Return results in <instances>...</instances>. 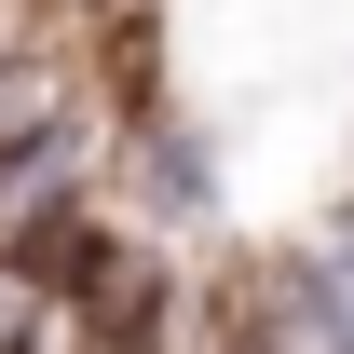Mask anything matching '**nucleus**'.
I'll return each instance as SVG.
<instances>
[{
  "label": "nucleus",
  "mask_w": 354,
  "mask_h": 354,
  "mask_svg": "<svg viewBox=\"0 0 354 354\" xmlns=\"http://www.w3.org/2000/svg\"><path fill=\"white\" fill-rule=\"evenodd\" d=\"M28 14H41V28H82V14H95V0H28Z\"/></svg>",
  "instance_id": "obj_3"
},
{
  "label": "nucleus",
  "mask_w": 354,
  "mask_h": 354,
  "mask_svg": "<svg viewBox=\"0 0 354 354\" xmlns=\"http://www.w3.org/2000/svg\"><path fill=\"white\" fill-rule=\"evenodd\" d=\"M95 191H109V218H123V232L177 245V232L218 218V136L191 123V109H150V123H123L109 150H95Z\"/></svg>",
  "instance_id": "obj_1"
},
{
  "label": "nucleus",
  "mask_w": 354,
  "mask_h": 354,
  "mask_svg": "<svg viewBox=\"0 0 354 354\" xmlns=\"http://www.w3.org/2000/svg\"><path fill=\"white\" fill-rule=\"evenodd\" d=\"M82 123H95V82H82V41L68 28H41L28 55H0V164H28V150H55Z\"/></svg>",
  "instance_id": "obj_2"
}]
</instances>
